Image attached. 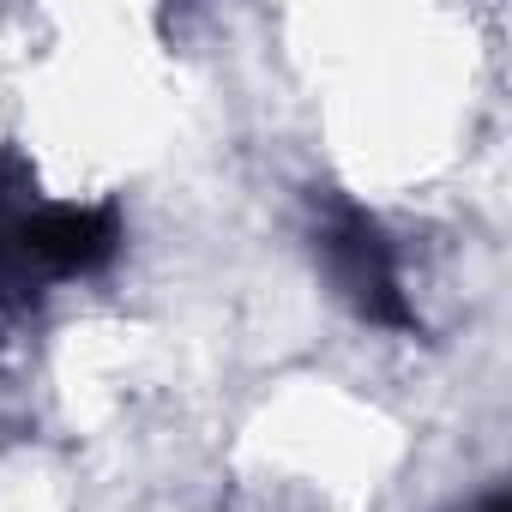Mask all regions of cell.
<instances>
[{
	"mask_svg": "<svg viewBox=\"0 0 512 512\" xmlns=\"http://www.w3.org/2000/svg\"><path fill=\"white\" fill-rule=\"evenodd\" d=\"M320 253L332 266V284L380 326H410V302H404V284H398V260H392V241L380 235V223L344 199H326V217H320Z\"/></svg>",
	"mask_w": 512,
	"mask_h": 512,
	"instance_id": "cell-1",
	"label": "cell"
},
{
	"mask_svg": "<svg viewBox=\"0 0 512 512\" xmlns=\"http://www.w3.org/2000/svg\"><path fill=\"white\" fill-rule=\"evenodd\" d=\"M488 512H506V500H488Z\"/></svg>",
	"mask_w": 512,
	"mask_h": 512,
	"instance_id": "cell-2",
	"label": "cell"
}]
</instances>
